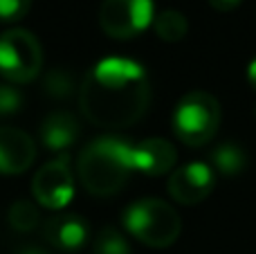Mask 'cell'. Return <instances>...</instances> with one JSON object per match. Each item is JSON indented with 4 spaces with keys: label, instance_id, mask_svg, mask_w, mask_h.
Returning a JSON list of instances; mask_svg holds the SVG:
<instances>
[{
    "label": "cell",
    "instance_id": "cell-1",
    "mask_svg": "<svg viewBox=\"0 0 256 254\" xmlns=\"http://www.w3.org/2000/svg\"><path fill=\"white\" fill-rule=\"evenodd\" d=\"M150 104V84L144 66L130 58L108 56L86 74L79 86L81 112L102 128L135 124Z\"/></svg>",
    "mask_w": 256,
    "mask_h": 254
},
{
    "label": "cell",
    "instance_id": "cell-2",
    "mask_svg": "<svg viewBox=\"0 0 256 254\" xmlns=\"http://www.w3.org/2000/svg\"><path fill=\"white\" fill-rule=\"evenodd\" d=\"M132 144L120 138H97L79 153L76 174L92 196H112L126 187L132 174Z\"/></svg>",
    "mask_w": 256,
    "mask_h": 254
},
{
    "label": "cell",
    "instance_id": "cell-3",
    "mask_svg": "<svg viewBox=\"0 0 256 254\" xmlns=\"http://www.w3.org/2000/svg\"><path fill=\"white\" fill-rule=\"evenodd\" d=\"M124 228L130 236L150 248H168L180 236V216L168 202L160 198H140L126 207Z\"/></svg>",
    "mask_w": 256,
    "mask_h": 254
},
{
    "label": "cell",
    "instance_id": "cell-4",
    "mask_svg": "<svg viewBox=\"0 0 256 254\" xmlns=\"http://www.w3.org/2000/svg\"><path fill=\"white\" fill-rule=\"evenodd\" d=\"M173 133L186 146H204L220 126V104L204 90H191L178 102L171 117Z\"/></svg>",
    "mask_w": 256,
    "mask_h": 254
},
{
    "label": "cell",
    "instance_id": "cell-5",
    "mask_svg": "<svg viewBox=\"0 0 256 254\" xmlns=\"http://www.w3.org/2000/svg\"><path fill=\"white\" fill-rule=\"evenodd\" d=\"M43 68V50L32 32L7 30L0 34V74L12 84H30Z\"/></svg>",
    "mask_w": 256,
    "mask_h": 254
},
{
    "label": "cell",
    "instance_id": "cell-6",
    "mask_svg": "<svg viewBox=\"0 0 256 254\" xmlns=\"http://www.w3.org/2000/svg\"><path fill=\"white\" fill-rule=\"evenodd\" d=\"M155 20L153 0H104L99 25L110 38H135Z\"/></svg>",
    "mask_w": 256,
    "mask_h": 254
},
{
    "label": "cell",
    "instance_id": "cell-7",
    "mask_svg": "<svg viewBox=\"0 0 256 254\" xmlns=\"http://www.w3.org/2000/svg\"><path fill=\"white\" fill-rule=\"evenodd\" d=\"M32 194L38 205L48 210H63L74 196V178H72L70 160L61 156L43 164L32 180Z\"/></svg>",
    "mask_w": 256,
    "mask_h": 254
},
{
    "label": "cell",
    "instance_id": "cell-8",
    "mask_svg": "<svg viewBox=\"0 0 256 254\" xmlns=\"http://www.w3.org/2000/svg\"><path fill=\"white\" fill-rule=\"evenodd\" d=\"M216 184V171L207 162H189L178 166L166 182V189L171 198L180 205H198Z\"/></svg>",
    "mask_w": 256,
    "mask_h": 254
},
{
    "label": "cell",
    "instance_id": "cell-9",
    "mask_svg": "<svg viewBox=\"0 0 256 254\" xmlns=\"http://www.w3.org/2000/svg\"><path fill=\"white\" fill-rule=\"evenodd\" d=\"M36 158L34 140L20 128L0 126V174H22Z\"/></svg>",
    "mask_w": 256,
    "mask_h": 254
},
{
    "label": "cell",
    "instance_id": "cell-10",
    "mask_svg": "<svg viewBox=\"0 0 256 254\" xmlns=\"http://www.w3.org/2000/svg\"><path fill=\"white\" fill-rule=\"evenodd\" d=\"M178 160V151L168 140L148 138L144 142L132 144L130 162L132 171H140L144 176H162L173 169Z\"/></svg>",
    "mask_w": 256,
    "mask_h": 254
},
{
    "label": "cell",
    "instance_id": "cell-11",
    "mask_svg": "<svg viewBox=\"0 0 256 254\" xmlns=\"http://www.w3.org/2000/svg\"><path fill=\"white\" fill-rule=\"evenodd\" d=\"M90 225L79 214H58L45 223V238L54 250L79 252L88 243Z\"/></svg>",
    "mask_w": 256,
    "mask_h": 254
},
{
    "label": "cell",
    "instance_id": "cell-12",
    "mask_svg": "<svg viewBox=\"0 0 256 254\" xmlns=\"http://www.w3.org/2000/svg\"><path fill=\"white\" fill-rule=\"evenodd\" d=\"M40 144L48 151H56V153H66L72 144L79 138V122L72 112L66 110H56L50 112L40 124Z\"/></svg>",
    "mask_w": 256,
    "mask_h": 254
},
{
    "label": "cell",
    "instance_id": "cell-13",
    "mask_svg": "<svg viewBox=\"0 0 256 254\" xmlns=\"http://www.w3.org/2000/svg\"><path fill=\"white\" fill-rule=\"evenodd\" d=\"M209 162H212L209 166L214 171L227 176V178H234L248 166V153L236 142H222L209 153Z\"/></svg>",
    "mask_w": 256,
    "mask_h": 254
},
{
    "label": "cell",
    "instance_id": "cell-14",
    "mask_svg": "<svg viewBox=\"0 0 256 254\" xmlns=\"http://www.w3.org/2000/svg\"><path fill=\"white\" fill-rule=\"evenodd\" d=\"M153 30H155V34H158V38L166 40V43H178V40H182L186 36V32H189V22H186V18L182 16L180 12H176V9H166V12H162V14L155 16Z\"/></svg>",
    "mask_w": 256,
    "mask_h": 254
},
{
    "label": "cell",
    "instance_id": "cell-15",
    "mask_svg": "<svg viewBox=\"0 0 256 254\" xmlns=\"http://www.w3.org/2000/svg\"><path fill=\"white\" fill-rule=\"evenodd\" d=\"M43 90L54 99H68L76 92V81H74V74L66 68H54L45 74L43 79Z\"/></svg>",
    "mask_w": 256,
    "mask_h": 254
},
{
    "label": "cell",
    "instance_id": "cell-16",
    "mask_svg": "<svg viewBox=\"0 0 256 254\" xmlns=\"http://www.w3.org/2000/svg\"><path fill=\"white\" fill-rule=\"evenodd\" d=\"M40 214L38 207L34 205V200H27V198H20L16 200L12 207H9V225L18 232H32V230L38 225Z\"/></svg>",
    "mask_w": 256,
    "mask_h": 254
},
{
    "label": "cell",
    "instance_id": "cell-17",
    "mask_svg": "<svg viewBox=\"0 0 256 254\" xmlns=\"http://www.w3.org/2000/svg\"><path fill=\"white\" fill-rule=\"evenodd\" d=\"M92 254H130L126 236L115 228H104L94 238Z\"/></svg>",
    "mask_w": 256,
    "mask_h": 254
},
{
    "label": "cell",
    "instance_id": "cell-18",
    "mask_svg": "<svg viewBox=\"0 0 256 254\" xmlns=\"http://www.w3.org/2000/svg\"><path fill=\"white\" fill-rule=\"evenodd\" d=\"M32 0H0V22H16L27 16Z\"/></svg>",
    "mask_w": 256,
    "mask_h": 254
},
{
    "label": "cell",
    "instance_id": "cell-19",
    "mask_svg": "<svg viewBox=\"0 0 256 254\" xmlns=\"http://www.w3.org/2000/svg\"><path fill=\"white\" fill-rule=\"evenodd\" d=\"M22 108V94L14 86L0 84V117L14 115Z\"/></svg>",
    "mask_w": 256,
    "mask_h": 254
},
{
    "label": "cell",
    "instance_id": "cell-20",
    "mask_svg": "<svg viewBox=\"0 0 256 254\" xmlns=\"http://www.w3.org/2000/svg\"><path fill=\"white\" fill-rule=\"evenodd\" d=\"M240 2H243V0H209V4H212L216 12H232V9H236Z\"/></svg>",
    "mask_w": 256,
    "mask_h": 254
},
{
    "label": "cell",
    "instance_id": "cell-21",
    "mask_svg": "<svg viewBox=\"0 0 256 254\" xmlns=\"http://www.w3.org/2000/svg\"><path fill=\"white\" fill-rule=\"evenodd\" d=\"M248 81L252 86V90L256 92V58H252V63L248 66Z\"/></svg>",
    "mask_w": 256,
    "mask_h": 254
},
{
    "label": "cell",
    "instance_id": "cell-22",
    "mask_svg": "<svg viewBox=\"0 0 256 254\" xmlns=\"http://www.w3.org/2000/svg\"><path fill=\"white\" fill-rule=\"evenodd\" d=\"M20 254H50V252L43 250V248H22Z\"/></svg>",
    "mask_w": 256,
    "mask_h": 254
}]
</instances>
